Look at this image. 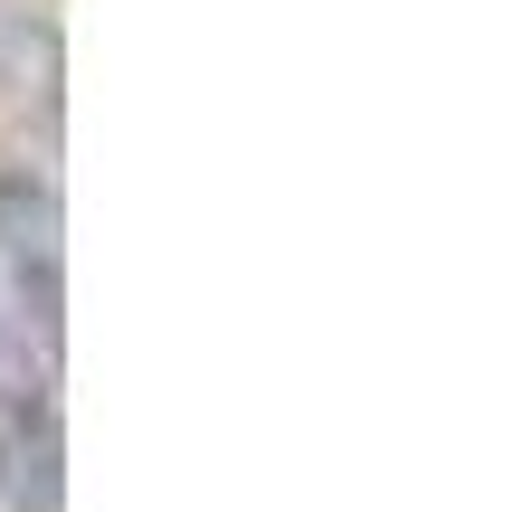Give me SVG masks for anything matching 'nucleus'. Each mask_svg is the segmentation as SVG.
<instances>
[{
    "instance_id": "2",
    "label": "nucleus",
    "mask_w": 512,
    "mask_h": 512,
    "mask_svg": "<svg viewBox=\"0 0 512 512\" xmlns=\"http://www.w3.org/2000/svg\"><path fill=\"white\" fill-rule=\"evenodd\" d=\"M0 266H10V313L57 351V190L29 171H0Z\"/></svg>"
},
{
    "instance_id": "1",
    "label": "nucleus",
    "mask_w": 512,
    "mask_h": 512,
    "mask_svg": "<svg viewBox=\"0 0 512 512\" xmlns=\"http://www.w3.org/2000/svg\"><path fill=\"white\" fill-rule=\"evenodd\" d=\"M0 503L57 512V399H48V342L0 294Z\"/></svg>"
}]
</instances>
